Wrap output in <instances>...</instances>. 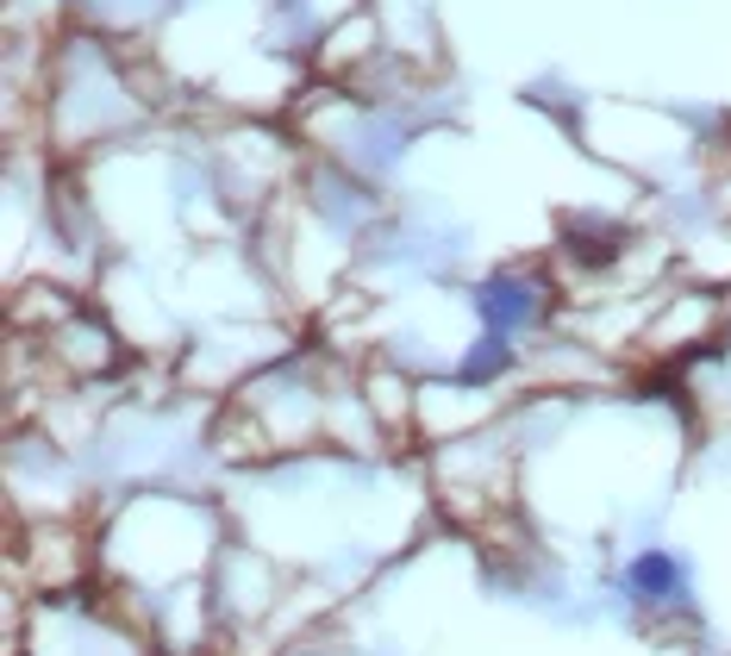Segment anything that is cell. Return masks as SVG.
Segmentation results:
<instances>
[{
  "label": "cell",
  "instance_id": "obj_1",
  "mask_svg": "<svg viewBox=\"0 0 731 656\" xmlns=\"http://www.w3.org/2000/svg\"><path fill=\"white\" fill-rule=\"evenodd\" d=\"M676 581H681V569L676 563H669V556H638V563H631L626 569V588L631 594H644V601H663V594H676Z\"/></svg>",
  "mask_w": 731,
  "mask_h": 656
},
{
  "label": "cell",
  "instance_id": "obj_2",
  "mask_svg": "<svg viewBox=\"0 0 731 656\" xmlns=\"http://www.w3.org/2000/svg\"><path fill=\"white\" fill-rule=\"evenodd\" d=\"M481 313L506 326V319H526L531 313V294H519V281H494V288H481Z\"/></svg>",
  "mask_w": 731,
  "mask_h": 656
},
{
  "label": "cell",
  "instance_id": "obj_3",
  "mask_svg": "<svg viewBox=\"0 0 731 656\" xmlns=\"http://www.w3.org/2000/svg\"><path fill=\"white\" fill-rule=\"evenodd\" d=\"M494 369H506V344H501V338H494V344H481V351L469 356V369H463V376L476 381V376H494Z\"/></svg>",
  "mask_w": 731,
  "mask_h": 656
}]
</instances>
